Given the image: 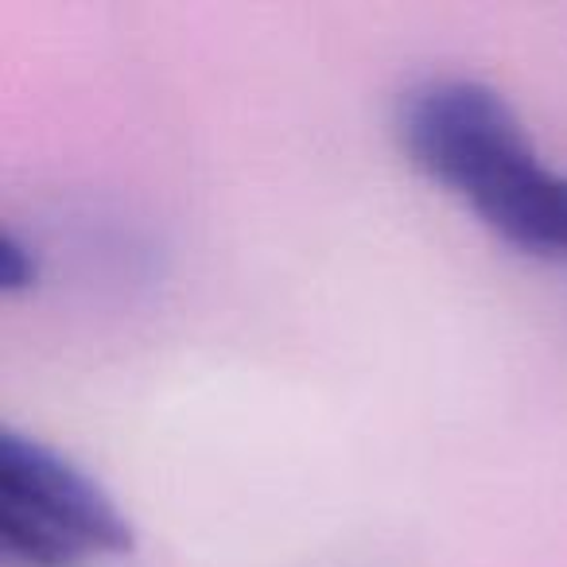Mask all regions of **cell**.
<instances>
[{
  "label": "cell",
  "mask_w": 567,
  "mask_h": 567,
  "mask_svg": "<svg viewBox=\"0 0 567 567\" xmlns=\"http://www.w3.org/2000/svg\"><path fill=\"white\" fill-rule=\"evenodd\" d=\"M412 167L536 260H567V172L544 164L517 110L478 79H424L396 105Z\"/></svg>",
  "instance_id": "6da1fadb"
},
{
  "label": "cell",
  "mask_w": 567,
  "mask_h": 567,
  "mask_svg": "<svg viewBox=\"0 0 567 567\" xmlns=\"http://www.w3.org/2000/svg\"><path fill=\"white\" fill-rule=\"evenodd\" d=\"M136 548L110 489L63 451L0 432V567H97Z\"/></svg>",
  "instance_id": "7a4b0ae2"
},
{
  "label": "cell",
  "mask_w": 567,
  "mask_h": 567,
  "mask_svg": "<svg viewBox=\"0 0 567 567\" xmlns=\"http://www.w3.org/2000/svg\"><path fill=\"white\" fill-rule=\"evenodd\" d=\"M35 280H40V252L17 229H4L0 234V288L9 296H20L35 288Z\"/></svg>",
  "instance_id": "3957f363"
}]
</instances>
